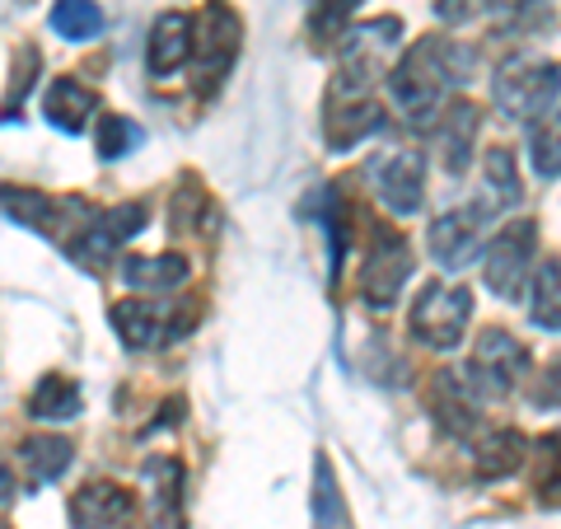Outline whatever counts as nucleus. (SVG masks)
Returning <instances> with one entry per match:
<instances>
[{
    "label": "nucleus",
    "instance_id": "dca6fc26",
    "mask_svg": "<svg viewBox=\"0 0 561 529\" xmlns=\"http://www.w3.org/2000/svg\"><path fill=\"white\" fill-rule=\"evenodd\" d=\"M140 473L150 487V529H183V464L154 454Z\"/></svg>",
    "mask_w": 561,
    "mask_h": 529
},
{
    "label": "nucleus",
    "instance_id": "20e7f679",
    "mask_svg": "<svg viewBox=\"0 0 561 529\" xmlns=\"http://www.w3.org/2000/svg\"><path fill=\"white\" fill-rule=\"evenodd\" d=\"M108 319L117 328V338L127 342L131 351H154L187 338L202 319L197 300H173V305H154V300H117L108 309Z\"/></svg>",
    "mask_w": 561,
    "mask_h": 529
},
{
    "label": "nucleus",
    "instance_id": "9b49d317",
    "mask_svg": "<svg viewBox=\"0 0 561 529\" xmlns=\"http://www.w3.org/2000/svg\"><path fill=\"white\" fill-rule=\"evenodd\" d=\"M5 216L14 225H24V230H38L47 239L61 235L70 244L99 211H90L80 198H47L38 188H5Z\"/></svg>",
    "mask_w": 561,
    "mask_h": 529
},
{
    "label": "nucleus",
    "instance_id": "6ab92c4d",
    "mask_svg": "<svg viewBox=\"0 0 561 529\" xmlns=\"http://www.w3.org/2000/svg\"><path fill=\"white\" fill-rule=\"evenodd\" d=\"M47 122L51 127H61V132H84V122L94 117V109H99V94L90 90V85H80L76 76H57L47 85Z\"/></svg>",
    "mask_w": 561,
    "mask_h": 529
},
{
    "label": "nucleus",
    "instance_id": "4be33fe9",
    "mask_svg": "<svg viewBox=\"0 0 561 529\" xmlns=\"http://www.w3.org/2000/svg\"><path fill=\"white\" fill-rule=\"evenodd\" d=\"M524 454H529V440L519 431H491L486 440H478V450H472V473L478 479H505V473H515L524 464Z\"/></svg>",
    "mask_w": 561,
    "mask_h": 529
},
{
    "label": "nucleus",
    "instance_id": "c85d7f7f",
    "mask_svg": "<svg viewBox=\"0 0 561 529\" xmlns=\"http://www.w3.org/2000/svg\"><path fill=\"white\" fill-rule=\"evenodd\" d=\"M131 146H140V127H136L131 117L103 113L94 122V150H99V160H122V155H131Z\"/></svg>",
    "mask_w": 561,
    "mask_h": 529
},
{
    "label": "nucleus",
    "instance_id": "473e14b6",
    "mask_svg": "<svg viewBox=\"0 0 561 529\" xmlns=\"http://www.w3.org/2000/svg\"><path fill=\"white\" fill-rule=\"evenodd\" d=\"M529 403L534 408H561V357H552L548 365H542L538 384L529 390Z\"/></svg>",
    "mask_w": 561,
    "mask_h": 529
},
{
    "label": "nucleus",
    "instance_id": "cd10ccee",
    "mask_svg": "<svg viewBox=\"0 0 561 529\" xmlns=\"http://www.w3.org/2000/svg\"><path fill=\"white\" fill-rule=\"evenodd\" d=\"M529 155H534V173L542 183L561 179V113L542 117L529 127Z\"/></svg>",
    "mask_w": 561,
    "mask_h": 529
},
{
    "label": "nucleus",
    "instance_id": "f257e3e1",
    "mask_svg": "<svg viewBox=\"0 0 561 529\" xmlns=\"http://www.w3.org/2000/svg\"><path fill=\"white\" fill-rule=\"evenodd\" d=\"M463 70H472V57L459 43L431 38V33L416 38L389 70V94H393L398 117L408 127H435L440 113L449 109L445 94L463 80Z\"/></svg>",
    "mask_w": 561,
    "mask_h": 529
},
{
    "label": "nucleus",
    "instance_id": "9d476101",
    "mask_svg": "<svg viewBox=\"0 0 561 529\" xmlns=\"http://www.w3.org/2000/svg\"><path fill=\"white\" fill-rule=\"evenodd\" d=\"M412 281V249L398 230H375L360 258V300L370 309H393L402 286Z\"/></svg>",
    "mask_w": 561,
    "mask_h": 529
},
{
    "label": "nucleus",
    "instance_id": "412c9836",
    "mask_svg": "<svg viewBox=\"0 0 561 529\" xmlns=\"http://www.w3.org/2000/svg\"><path fill=\"white\" fill-rule=\"evenodd\" d=\"M14 454H20V464H24V473H28V483H33V487L57 483L61 473L70 469V460H76L70 440H61V436H24Z\"/></svg>",
    "mask_w": 561,
    "mask_h": 529
},
{
    "label": "nucleus",
    "instance_id": "7ed1b4c3",
    "mask_svg": "<svg viewBox=\"0 0 561 529\" xmlns=\"http://www.w3.org/2000/svg\"><path fill=\"white\" fill-rule=\"evenodd\" d=\"M491 99L511 122H542L552 117L561 99V66L542 57H515L496 70L491 80Z\"/></svg>",
    "mask_w": 561,
    "mask_h": 529
},
{
    "label": "nucleus",
    "instance_id": "a878e982",
    "mask_svg": "<svg viewBox=\"0 0 561 529\" xmlns=\"http://www.w3.org/2000/svg\"><path fill=\"white\" fill-rule=\"evenodd\" d=\"M313 529H346V502H342V487L332 479V464L323 450L313 460Z\"/></svg>",
    "mask_w": 561,
    "mask_h": 529
},
{
    "label": "nucleus",
    "instance_id": "f8f14e48",
    "mask_svg": "<svg viewBox=\"0 0 561 529\" xmlns=\"http://www.w3.org/2000/svg\"><path fill=\"white\" fill-rule=\"evenodd\" d=\"M365 183L393 216H416L426 198V160L416 150H383L365 165Z\"/></svg>",
    "mask_w": 561,
    "mask_h": 529
},
{
    "label": "nucleus",
    "instance_id": "b1692460",
    "mask_svg": "<svg viewBox=\"0 0 561 529\" xmlns=\"http://www.w3.org/2000/svg\"><path fill=\"white\" fill-rule=\"evenodd\" d=\"M482 179H486V216L491 211H505V206H519V173H515V155L511 150H486L482 160Z\"/></svg>",
    "mask_w": 561,
    "mask_h": 529
},
{
    "label": "nucleus",
    "instance_id": "4468645a",
    "mask_svg": "<svg viewBox=\"0 0 561 529\" xmlns=\"http://www.w3.org/2000/svg\"><path fill=\"white\" fill-rule=\"evenodd\" d=\"M70 525L76 529H131L136 525V497L122 483L90 479L70 497Z\"/></svg>",
    "mask_w": 561,
    "mask_h": 529
},
{
    "label": "nucleus",
    "instance_id": "2eb2a0df",
    "mask_svg": "<svg viewBox=\"0 0 561 529\" xmlns=\"http://www.w3.org/2000/svg\"><path fill=\"white\" fill-rule=\"evenodd\" d=\"M192 52H197V20L183 10H169L154 20L150 29V43H146V66L154 80L173 76V70H183L192 61Z\"/></svg>",
    "mask_w": 561,
    "mask_h": 529
},
{
    "label": "nucleus",
    "instance_id": "f03ea898",
    "mask_svg": "<svg viewBox=\"0 0 561 529\" xmlns=\"http://www.w3.org/2000/svg\"><path fill=\"white\" fill-rule=\"evenodd\" d=\"M375 80L370 70H356V66H337L328 80V94H323V140L328 150H356L360 140H370L375 132H383V103L375 99Z\"/></svg>",
    "mask_w": 561,
    "mask_h": 529
},
{
    "label": "nucleus",
    "instance_id": "c756f323",
    "mask_svg": "<svg viewBox=\"0 0 561 529\" xmlns=\"http://www.w3.org/2000/svg\"><path fill=\"white\" fill-rule=\"evenodd\" d=\"M351 14H356V0H319V10H313V47H332L346 33Z\"/></svg>",
    "mask_w": 561,
    "mask_h": 529
},
{
    "label": "nucleus",
    "instance_id": "2f4dec72",
    "mask_svg": "<svg viewBox=\"0 0 561 529\" xmlns=\"http://www.w3.org/2000/svg\"><path fill=\"white\" fill-rule=\"evenodd\" d=\"M501 10V0H440L435 5V14H440V24H478L486 20V14H496Z\"/></svg>",
    "mask_w": 561,
    "mask_h": 529
},
{
    "label": "nucleus",
    "instance_id": "6e6552de",
    "mask_svg": "<svg viewBox=\"0 0 561 529\" xmlns=\"http://www.w3.org/2000/svg\"><path fill=\"white\" fill-rule=\"evenodd\" d=\"M529 375V347L501 328H486L468 351L463 380L478 398H505L519 390V380Z\"/></svg>",
    "mask_w": 561,
    "mask_h": 529
},
{
    "label": "nucleus",
    "instance_id": "f3484780",
    "mask_svg": "<svg viewBox=\"0 0 561 529\" xmlns=\"http://www.w3.org/2000/svg\"><path fill=\"white\" fill-rule=\"evenodd\" d=\"M478 103L468 99H454L449 109L435 122V150H440V165L449 173H463L468 169V155H472V140H478Z\"/></svg>",
    "mask_w": 561,
    "mask_h": 529
},
{
    "label": "nucleus",
    "instance_id": "393cba45",
    "mask_svg": "<svg viewBox=\"0 0 561 529\" xmlns=\"http://www.w3.org/2000/svg\"><path fill=\"white\" fill-rule=\"evenodd\" d=\"M529 319L542 333H561V258H548L534 277V305Z\"/></svg>",
    "mask_w": 561,
    "mask_h": 529
},
{
    "label": "nucleus",
    "instance_id": "a211bd4d",
    "mask_svg": "<svg viewBox=\"0 0 561 529\" xmlns=\"http://www.w3.org/2000/svg\"><path fill=\"white\" fill-rule=\"evenodd\" d=\"M426 408H431V417L440 421L449 436L478 431V403H472L468 380H459V375H435L431 394H426Z\"/></svg>",
    "mask_w": 561,
    "mask_h": 529
},
{
    "label": "nucleus",
    "instance_id": "7c9ffc66",
    "mask_svg": "<svg viewBox=\"0 0 561 529\" xmlns=\"http://www.w3.org/2000/svg\"><path fill=\"white\" fill-rule=\"evenodd\" d=\"M33 76H38V47H24L14 57V70H10V94H5V117L14 122V109L24 103V94L33 90Z\"/></svg>",
    "mask_w": 561,
    "mask_h": 529
},
{
    "label": "nucleus",
    "instance_id": "bb28decb",
    "mask_svg": "<svg viewBox=\"0 0 561 529\" xmlns=\"http://www.w3.org/2000/svg\"><path fill=\"white\" fill-rule=\"evenodd\" d=\"M51 29H57L66 43H90L103 29V10L94 0H57V5H51Z\"/></svg>",
    "mask_w": 561,
    "mask_h": 529
},
{
    "label": "nucleus",
    "instance_id": "aec40b11",
    "mask_svg": "<svg viewBox=\"0 0 561 529\" xmlns=\"http://www.w3.org/2000/svg\"><path fill=\"white\" fill-rule=\"evenodd\" d=\"M187 272L192 268H187L183 254H154V258L136 254V258H122V281H127L131 291H160V295H169V291L183 286Z\"/></svg>",
    "mask_w": 561,
    "mask_h": 529
},
{
    "label": "nucleus",
    "instance_id": "1a4fd4ad",
    "mask_svg": "<svg viewBox=\"0 0 561 529\" xmlns=\"http://www.w3.org/2000/svg\"><path fill=\"white\" fill-rule=\"evenodd\" d=\"M146 221H150V202H117L108 211H99V216L66 244V258L84 272H103L122 254V244L146 230Z\"/></svg>",
    "mask_w": 561,
    "mask_h": 529
},
{
    "label": "nucleus",
    "instance_id": "423d86ee",
    "mask_svg": "<svg viewBox=\"0 0 561 529\" xmlns=\"http://www.w3.org/2000/svg\"><path fill=\"white\" fill-rule=\"evenodd\" d=\"M468 319H472V295L463 286H449V281H431V286H421L412 300L408 328L421 347L454 351L463 342Z\"/></svg>",
    "mask_w": 561,
    "mask_h": 529
},
{
    "label": "nucleus",
    "instance_id": "5701e85b",
    "mask_svg": "<svg viewBox=\"0 0 561 529\" xmlns=\"http://www.w3.org/2000/svg\"><path fill=\"white\" fill-rule=\"evenodd\" d=\"M84 398H80V384L66 380V375H43L38 390L28 394V417L33 421H70L80 417Z\"/></svg>",
    "mask_w": 561,
    "mask_h": 529
},
{
    "label": "nucleus",
    "instance_id": "ddd939ff",
    "mask_svg": "<svg viewBox=\"0 0 561 529\" xmlns=\"http://www.w3.org/2000/svg\"><path fill=\"white\" fill-rule=\"evenodd\" d=\"M482 221H486V206H454L445 216L431 221V258L440 262V268L459 272L463 262L482 249Z\"/></svg>",
    "mask_w": 561,
    "mask_h": 529
},
{
    "label": "nucleus",
    "instance_id": "39448f33",
    "mask_svg": "<svg viewBox=\"0 0 561 529\" xmlns=\"http://www.w3.org/2000/svg\"><path fill=\"white\" fill-rule=\"evenodd\" d=\"M538 225L534 221H515L491 239V249L482 258V281L491 286V295L511 300L519 305L524 295L534 291V277H538Z\"/></svg>",
    "mask_w": 561,
    "mask_h": 529
},
{
    "label": "nucleus",
    "instance_id": "0eeeda50",
    "mask_svg": "<svg viewBox=\"0 0 561 529\" xmlns=\"http://www.w3.org/2000/svg\"><path fill=\"white\" fill-rule=\"evenodd\" d=\"M243 47V24L225 0H206V10L197 14V94L210 99L220 94V85L230 80V70L239 61Z\"/></svg>",
    "mask_w": 561,
    "mask_h": 529
}]
</instances>
